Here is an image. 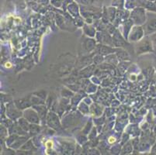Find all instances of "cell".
Instances as JSON below:
<instances>
[{"label":"cell","mask_w":156,"mask_h":155,"mask_svg":"<svg viewBox=\"0 0 156 155\" xmlns=\"http://www.w3.org/2000/svg\"><path fill=\"white\" fill-rule=\"evenodd\" d=\"M153 44L151 41H148V40H144V41H141L139 43L137 47V52L138 55L143 53H146L148 51H151L153 49Z\"/></svg>","instance_id":"6da1fadb"},{"label":"cell","mask_w":156,"mask_h":155,"mask_svg":"<svg viewBox=\"0 0 156 155\" xmlns=\"http://www.w3.org/2000/svg\"><path fill=\"white\" fill-rule=\"evenodd\" d=\"M24 116H25L26 119H27L30 122H31V123H39V118H38L37 113L35 111L31 110V109H27V110L25 111Z\"/></svg>","instance_id":"3957f363"},{"label":"cell","mask_w":156,"mask_h":155,"mask_svg":"<svg viewBox=\"0 0 156 155\" xmlns=\"http://www.w3.org/2000/svg\"><path fill=\"white\" fill-rule=\"evenodd\" d=\"M144 31L141 26H134L131 30V32L129 36V39L130 41H138L143 37Z\"/></svg>","instance_id":"7a4b0ae2"},{"label":"cell","mask_w":156,"mask_h":155,"mask_svg":"<svg viewBox=\"0 0 156 155\" xmlns=\"http://www.w3.org/2000/svg\"><path fill=\"white\" fill-rule=\"evenodd\" d=\"M154 31H156V19H153L147 22L144 28V32L146 34L152 33Z\"/></svg>","instance_id":"277c9868"},{"label":"cell","mask_w":156,"mask_h":155,"mask_svg":"<svg viewBox=\"0 0 156 155\" xmlns=\"http://www.w3.org/2000/svg\"><path fill=\"white\" fill-rule=\"evenodd\" d=\"M151 42H152L153 47L156 50V33H154V35L151 36Z\"/></svg>","instance_id":"5b68a950"}]
</instances>
